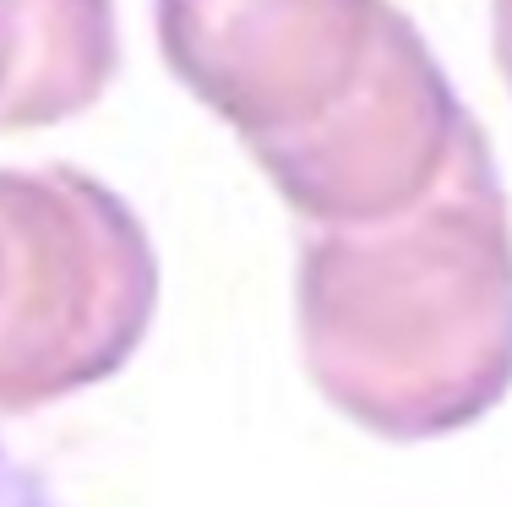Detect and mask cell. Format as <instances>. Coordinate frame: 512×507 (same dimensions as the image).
<instances>
[{"mask_svg": "<svg viewBox=\"0 0 512 507\" xmlns=\"http://www.w3.org/2000/svg\"><path fill=\"white\" fill-rule=\"evenodd\" d=\"M158 44L300 202L404 191L474 131L393 0H158Z\"/></svg>", "mask_w": 512, "mask_h": 507, "instance_id": "obj_1", "label": "cell"}, {"mask_svg": "<svg viewBox=\"0 0 512 507\" xmlns=\"http://www.w3.org/2000/svg\"><path fill=\"white\" fill-rule=\"evenodd\" d=\"M115 66V0H0V131L93 110Z\"/></svg>", "mask_w": 512, "mask_h": 507, "instance_id": "obj_2", "label": "cell"}, {"mask_svg": "<svg viewBox=\"0 0 512 507\" xmlns=\"http://www.w3.org/2000/svg\"><path fill=\"white\" fill-rule=\"evenodd\" d=\"M0 507H60L50 497V486H44L33 469L11 464L6 453H0Z\"/></svg>", "mask_w": 512, "mask_h": 507, "instance_id": "obj_3", "label": "cell"}, {"mask_svg": "<svg viewBox=\"0 0 512 507\" xmlns=\"http://www.w3.org/2000/svg\"><path fill=\"white\" fill-rule=\"evenodd\" d=\"M491 33H496V66H502L507 88H512V0L491 6Z\"/></svg>", "mask_w": 512, "mask_h": 507, "instance_id": "obj_4", "label": "cell"}]
</instances>
